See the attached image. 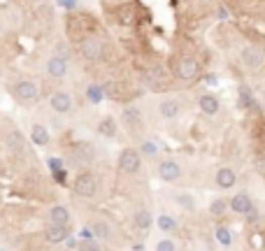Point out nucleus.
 <instances>
[{
    "instance_id": "nucleus-1",
    "label": "nucleus",
    "mask_w": 265,
    "mask_h": 251,
    "mask_svg": "<svg viewBox=\"0 0 265 251\" xmlns=\"http://www.w3.org/2000/svg\"><path fill=\"white\" fill-rule=\"evenodd\" d=\"M240 63L247 72H260L265 68V49L258 44H244L240 49Z\"/></svg>"
},
{
    "instance_id": "nucleus-2",
    "label": "nucleus",
    "mask_w": 265,
    "mask_h": 251,
    "mask_svg": "<svg viewBox=\"0 0 265 251\" xmlns=\"http://www.w3.org/2000/svg\"><path fill=\"white\" fill-rule=\"evenodd\" d=\"M156 177L161 181H165V184H179L184 179V167L175 158H163L156 167Z\"/></svg>"
},
{
    "instance_id": "nucleus-3",
    "label": "nucleus",
    "mask_w": 265,
    "mask_h": 251,
    "mask_svg": "<svg viewBox=\"0 0 265 251\" xmlns=\"http://www.w3.org/2000/svg\"><path fill=\"white\" fill-rule=\"evenodd\" d=\"M79 54L89 63H100L105 58V42L100 37H84L79 42Z\"/></svg>"
},
{
    "instance_id": "nucleus-4",
    "label": "nucleus",
    "mask_w": 265,
    "mask_h": 251,
    "mask_svg": "<svg viewBox=\"0 0 265 251\" xmlns=\"http://www.w3.org/2000/svg\"><path fill=\"white\" fill-rule=\"evenodd\" d=\"M140 167H142V154L140 149H132V147H126V149L119 154V172L121 174H138Z\"/></svg>"
},
{
    "instance_id": "nucleus-5",
    "label": "nucleus",
    "mask_w": 265,
    "mask_h": 251,
    "mask_svg": "<svg viewBox=\"0 0 265 251\" xmlns=\"http://www.w3.org/2000/svg\"><path fill=\"white\" fill-rule=\"evenodd\" d=\"M175 77L179 82H195L200 77V63L193 56H184L177 60L175 66Z\"/></svg>"
},
{
    "instance_id": "nucleus-6",
    "label": "nucleus",
    "mask_w": 265,
    "mask_h": 251,
    "mask_svg": "<svg viewBox=\"0 0 265 251\" xmlns=\"http://www.w3.org/2000/svg\"><path fill=\"white\" fill-rule=\"evenodd\" d=\"M73 191L79 198H93L98 193V179L93 172H82L77 174V179L73 184Z\"/></svg>"
},
{
    "instance_id": "nucleus-7",
    "label": "nucleus",
    "mask_w": 265,
    "mask_h": 251,
    "mask_svg": "<svg viewBox=\"0 0 265 251\" xmlns=\"http://www.w3.org/2000/svg\"><path fill=\"white\" fill-rule=\"evenodd\" d=\"M228 209H233L235 214H240V216H256V209H253V200H251V196H249L247 191H240V193H235V196L230 198V203H228Z\"/></svg>"
},
{
    "instance_id": "nucleus-8",
    "label": "nucleus",
    "mask_w": 265,
    "mask_h": 251,
    "mask_svg": "<svg viewBox=\"0 0 265 251\" xmlns=\"http://www.w3.org/2000/svg\"><path fill=\"white\" fill-rule=\"evenodd\" d=\"M181 109H184V105H181L179 98H163L158 102V114L165 121H177L181 116Z\"/></svg>"
},
{
    "instance_id": "nucleus-9",
    "label": "nucleus",
    "mask_w": 265,
    "mask_h": 251,
    "mask_svg": "<svg viewBox=\"0 0 265 251\" xmlns=\"http://www.w3.org/2000/svg\"><path fill=\"white\" fill-rule=\"evenodd\" d=\"M121 123L126 126L128 131H140L145 126V119H142V109L135 107V105H128L123 112H121Z\"/></svg>"
},
{
    "instance_id": "nucleus-10",
    "label": "nucleus",
    "mask_w": 265,
    "mask_h": 251,
    "mask_svg": "<svg viewBox=\"0 0 265 251\" xmlns=\"http://www.w3.org/2000/svg\"><path fill=\"white\" fill-rule=\"evenodd\" d=\"M214 184H217V189H221V191H230V189H235V184H237V172L233 167H219L217 174H214Z\"/></svg>"
},
{
    "instance_id": "nucleus-11",
    "label": "nucleus",
    "mask_w": 265,
    "mask_h": 251,
    "mask_svg": "<svg viewBox=\"0 0 265 251\" xmlns=\"http://www.w3.org/2000/svg\"><path fill=\"white\" fill-rule=\"evenodd\" d=\"M49 105H51L54 112L68 114L70 109H73V96L65 93V91H56V93H51V98H49Z\"/></svg>"
},
{
    "instance_id": "nucleus-12",
    "label": "nucleus",
    "mask_w": 265,
    "mask_h": 251,
    "mask_svg": "<svg viewBox=\"0 0 265 251\" xmlns=\"http://www.w3.org/2000/svg\"><path fill=\"white\" fill-rule=\"evenodd\" d=\"M142 82L149 86V89H161L163 84L168 82V75L163 68H149V70L142 72Z\"/></svg>"
},
{
    "instance_id": "nucleus-13",
    "label": "nucleus",
    "mask_w": 265,
    "mask_h": 251,
    "mask_svg": "<svg viewBox=\"0 0 265 251\" xmlns=\"http://www.w3.org/2000/svg\"><path fill=\"white\" fill-rule=\"evenodd\" d=\"M198 107L203 114H207V116H217L219 109H221V100H219L214 93H203V96L198 98Z\"/></svg>"
},
{
    "instance_id": "nucleus-14",
    "label": "nucleus",
    "mask_w": 265,
    "mask_h": 251,
    "mask_svg": "<svg viewBox=\"0 0 265 251\" xmlns=\"http://www.w3.org/2000/svg\"><path fill=\"white\" fill-rule=\"evenodd\" d=\"M14 93H17V98H21V100H37V96H40V86H37L35 82H30V79H26V82H21L14 89Z\"/></svg>"
},
{
    "instance_id": "nucleus-15",
    "label": "nucleus",
    "mask_w": 265,
    "mask_h": 251,
    "mask_svg": "<svg viewBox=\"0 0 265 251\" xmlns=\"http://www.w3.org/2000/svg\"><path fill=\"white\" fill-rule=\"evenodd\" d=\"M47 72L56 79L65 77L68 75V58H63V56H51L49 63H47Z\"/></svg>"
},
{
    "instance_id": "nucleus-16",
    "label": "nucleus",
    "mask_w": 265,
    "mask_h": 251,
    "mask_svg": "<svg viewBox=\"0 0 265 251\" xmlns=\"http://www.w3.org/2000/svg\"><path fill=\"white\" fill-rule=\"evenodd\" d=\"M132 223H135V228H138L140 233H149L151 226H154V216H151V212L147 207L138 209L135 212V219H132Z\"/></svg>"
},
{
    "instance_id": "nucleus-17",
    "label": "nucleus",
    "mask_w": 265,
    "mask_h": 251,
    "mask_svg": "<svg viewBox=\"0 0 265 251\" xmlns=\"http://www.w3.org/2000/svg\"><path fill=\"white\" fill-rule=\"evenodd\" d=\"M49 223H51V226H68V223H70V212H68V207L54 205V207L49 209Z\"/></svg>"
},
{
    "instance_id": "nucleus-18",
    "label": "nucleus",
    "mask_w": 265,
    "mask_h": 251,
    "mask_svg": "<svg viewBox=\"0 0 265 251\" xmlns=\"http://www.w3.org/2000/svg\"><path fill=\"white\" fill-rule=\"evenodd\" d=\"M156 228L161 230V233L170 235V233H175L177 228H179V223H177V219L172 214H168V212H161V214L156 216Z\"/></svg>"
},
{
    "instance_id": "nucleus-19",
    "label": "nucleus",
    "mask_w": 265,
    "mask_h": 251,
    "mask_svg": "<svg viewBox=\"0 0 265 251\" xmlns=\"http://www.w3.org/2000/svg\"><path fill=\"white\" fill-rule=\"evenodd\" d=\"M170 200H172V203H175L179 209H184V212H195V198H193L191 193H184V191L172 193V196H170Z\"/></svg>"
},
{
    "instance_id": "nucleus-20",
    "label": "nucleus",
    "mask_w": 265,
    "mask_h": 251,
    "mask_svg": "<svg viewBox=\"0 0 265 251\" xmlns=\"http://www.w3.org/2000/svg\"><path fill=\"white\" fill-rule=\"evenodd\" d=\"M91 235L96 239H112V226L105 221H96V223H91Z\"/></svg>"
},
{
    "instance_id": "nucleus-21",
    "label": "nucleus",
    "mask_w": 265,
    "mask_h": 251,
    "mask_svg": "<svg viewBox=\"0 0 265 251\" xmlns=\"http://www.w3.org/2000/svg\"><path fill=\"white\" fill-rule=\"evenodd\" d=\"M214 237H217V242L221 246H226V249H230L233 242H235V237H233V233H230V228H226V226H217V228H214Z\"/></svg>"
},
{
    "instance_id": "nucleus-22",
    "label": "nucleus",
    "mask_w": 265,
    "mask_h": 251,
    "mask_svg": "<svg viewBox=\"0 0 265 251\" xmlns=\"http://www.w3.org/2000/svg\"><path fill=\"white\" fill-rule=\"evenodd\" d=\"M30 140L35 144H40V147H44V144H49V133L44 126L40 123H33V128H30Z\"/></svg>"
},
{
    "instance_id": "nucleus-23",
    "label": "nucleus",
    "mask_w": 265,
    "mask_h": 251,
    "mask_svg": "<svg viewBox=\"0 0 265 251\" xmlns=\"http://www.w3.org/2000/svg\"><path fill=\"white\" fill-rule=\"evenodd\" d=\"M47 239L49 242H54V244L68 239V226H49L47 228Z\"/></svg>"
},
{
    "instance_id": "nucleus-24",
    "label": "nucleus",
    "mask_w": 265,
    "mask_h": 251,
    "mask_svg": "<svg viewBox=\"0 0 265 251\" xmlns=\"http://www.w3.org/2000/svg\"><path fill=\"white\" fill-rule=\"evenodd\" d=\"M226 212H228V200H226V198H214L210 203V214L214 216V219H221Z\"/></svg>"
},
{
    "instance_id": "nucleus-25",
    "label": "nucleus",
    "mask_w": 265,
    "mask_h": 251,
    "mask_svg": "<svg viewBox=\"0 0 265 251\" xmlns=\"http://www.w3.org/2000/svg\"><path fill=\"white\" fill-rule=\"evenodd\" d=\"M98 131H100V135H105V138H114V133H116L114 119H103L100 126H98Z\"/></svg>"
},
{
    "instance_id": "nucleus-26",
    "label": "nucleus",
    "mask_w": 265,
    "mask_h": 251,
    "mask_svg": "<svg viewBox=\"0 0 265 251\" xmlns=\"http://www.w3.org/2000/svg\"><path fill=\"white\" fill-rule=\"evenodd\" d=\"M156 251H177V242L172 237H161L156 242Z\"/></svg>"
},
{
    "instance_id": "nucleus-27",
    "label": "nucleus",
    "mask_w": 265,
    "mask_h": 251,
    "mask_svg": "<svg viewBox=\"0 0 265 251\" xmlns=\"http://www.w3.org/2000/svg\"><path fill=\"white\" fill-rule=\"evenodd\" d=\"M79 251H103V249H100V242H98V239L89 237V239H82V242H79Z\"/></svg>"
},
{
    "instance_id": "nucleus-28",
    "label": "nucleus",
    "mask_w": 265,
    "mask_h": 251,
    "mask_svg": "<svg viewBox=\"0 0 265 251\" xmlns=\"http://www.w3.org/2000/svg\"><path fill=\"white\" fill-rule=\"evenodd\" d=\"M140 154L149 156V158H156V156H158V147L154 142H145V144H142V149H140Z\"/></svg>"
},
{
    "instance_id": "nucleus-29",
    "label": "nucleus",
    "mask_w": 265,
    "mask_h": 251,
    "mask_svg": "<svg viewBox=\"0 0 265 251\" xmlns=\"http://www.w3.org/2000/svg\"><path fill=\"white\" fill-rule=\"evenodd\" d=\"M10 144H12V149H17V151H21L24 149V135H21V133H12V135H10Z\"/></svg>"
},
{
    "instance_id": "nucleus-30",
    "label": "nucleus",
    "mask_w": 265,
    "mask_h": 251,
    "mask_svg": "<svg viewBox=\"0 0 265 251\" xmlns=\"http://www.w3.org/2000/svg\"><path fill=\"white\" fill-rule=\"evenodd\" d=\"M240 93H242V102H244V105H253V96H251V91L247 93V89H242Z\"/></svg>"
},
{
    "instance_id": "nucleus-31",
    "label": "nucleus",
    "mask_w": 265,
    "mask_h": 251,
    "mask_svg": "<svg viewBox=\"0 0 265 251\" xmlns=\"http://www.w3.org/2000/svg\"><path fill=\"white\" fill-rule=\"evenodd\" d=\"M89 98H93V102H100V100H98V98H100L98 89H89Z\"/></svg>"
},
{
    "instance_id": "nucleus-32",
    "label": "nucleus",
    "mask_w": 265,
    "mask_h": 251,
    "mask_svg": "<svg viewBox=\"0 0 265 251\" xmlns=\"http://www.w3.org/2000/svg\"><path fill=\"white\" fill-rule=\"evenodd\" d=\"M63 5L68 7V10H73V7H77V0H60Z\"/></svg>"
},
{
    "instance_id": "nucleus-33",
    "label": "nucleus",
    "mask_w": 265,
    "mask_h": 251,
    "mask_svg": "<svg viewBox=\"0 0 265 251\" xmlns=\"http://www.w3.org/2000/svg\"><path fill=\"white\" fill-rule=\"evenodd\" d=\"M0 33H3V21H0Z\"/></svg>"
},
{
    "instance_id": "nucleus-34",
    "label": "nucleus",
    "mask_w": 265,
    "mask_h": 251,
    "mask_svg": "<svg viewBox=\"0 0 265 251\" xmlns=\"http://www.w3.org/2000/svg\"><path fill=\"white\" fill-rule=\"evenodd\" d=\"M263 100H265V93H263Z\"/></svg>"
}]
</instances>
